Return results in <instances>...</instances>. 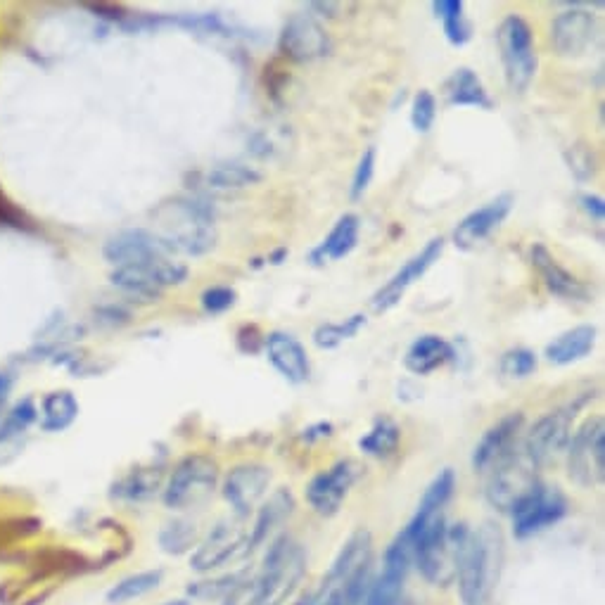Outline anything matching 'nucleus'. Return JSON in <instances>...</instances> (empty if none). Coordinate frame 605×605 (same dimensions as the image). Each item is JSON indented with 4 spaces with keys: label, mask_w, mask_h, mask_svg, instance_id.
<instances>
[{
    "label": "nucleus",
    "mask_w": 605,
    "mask_h": 605,
    "mask_svg": "<svg viewBox=\"0 0 605 605\" xmlns=\"http://www.w3.org/2000/svg\"><path fill=\"white\" fill-rule=\"evenodd\" d=\"M375 176V148H366L363 152L359 164H356L354 176H352V188H349V195H352V200H359L366 193L368 186L373 183Z\"/></svg>",
    "instance_id": "obj_43"
},
{
    "label": "nucleus",
    "mask_w": 605,
    "mask_h": 605,
    "mask_svg": "<svg viewBox=\"0 0 605 605\" xmlns=\"http://www.w3.org/2000/svg\"><path fill=\"white\" fill-rule=\"evenodd\" d=\"M532 266L537 269L541 283L546 285V290L551 295L560 299H570V302H589L591 290L579 280L575 273H570L565 266H560V261L549 252V247L534 242L530 252Z\"/></svg>",
    "instance_id": "obj_21"
},
{
    "label": "nucleus",
    "mask_w": 605,
    "mask_h": 605,
    "mask_svg": "<svg viewBox=\"0 0 605 605\" xmlns=\"http://www.w3.org/2000/svg\"><path fill=\"white\" fill-rule=\"evenodd\" d=\"M259 181V171L242 162H219L207 171V186L214 190H240Z\"/></svg>",
    "instance_id": "obj_33"
},
{
    "label": "nucleus",
    "mask_w": 605,
    "mask_h": 605,
    "mask_svg": "<svg viewBox=\"0 0 605 605\" xmlns=\"http://www.w3.org/2000/svg\"><path fill=\"white\" fill-rule=\"evenodd\" d=\"M162 605H190V603L183 601V598H178V601H167V603H162Z\"/></svg>",
    "instance_id": "obj_51"
},
{
    "label": "nucleus",
    "mask_w": 605,
    "mask_h": 605,
    "mask_svg": "<svg viewBox=\"0 0 605 605\" xmlns=\"http://www.w3.org/2000/svg\"><path fill=\"white\" fill-rule=\"evenodd\" d=\"M579 205H582L584 212H587L591 216V221H596V224H603V216H605L603 197H598V195H582V197H579Z\"/></svg>",
    "instance_id": "obj_46"
},
{
    "label": "nucleus",
    "mask_w": 605,
    "mask_h": 605,
    "mask_svg": "<svg viewBox=\"0 0 605 605\" xmlns=\"http://www.w3.org/2000/svg\"><path fill=\"white\" fill-rule=\"evenodd\" d=\"M468 530L470 527L466 522L449 525L447 515H439L430 525H425V530L418 537L411 539L413 560L428 582L437 584V587H447L454 582Z\"/></svg>",
    "instance_id": "obj_3"
},
{
    "label": "nucleus",
    "mask_w": 605,
    "mask_h": 605,
    "mask_svg": "<svg viewBox=\"0 0 605 605\" xmlns=\"http://www.w3.org/2000/svg\"><path fill=\"white\" fill-rule=\"evenodd\" d=\"M515 197L513 193H501L494 200H489L487 205L480 209H473L468 216H463L458 221V226L451 233V240L458 250H475L477 245H482L494 231H499V226L508 219V214L513 212Z\"/></svg>",
    "instance_id": "obj_15"
},
{
    "label": "nucleus",
    "mask_w": 605,
    "mask_h": 605,
    "mask_svg": "<svg viewBox=\"0 0 605 605\" xmlns=\"http://www.w3.org/2000/svg\"><path fill=\"white\" fill-rule=\"evenodd\" d=\"M522 425H525V416L515 411L503 416L499 423H494L492 428L484 432L480 442L475 444L473 458H470L477 473H489L496 463H501L503 458L511 456L520 447Z\"/></svg>",
    "instance_id": "obj_18"
},
{
    "label": "nucleus",
    "mask_w": 605,
    "mask_h": 605,
    "mask_svg": "<svg viewBox=\"0 0 605 605\" xmlns=\"http://www.w3.org/2000/svg\"><path fill=\"white\" fill-rule=\"evenodd\" d=\"M304 553L290 537H278L264 556V565L254 587V605L278 601L288 591L297 577L302 575Z\"/></svg>",
    "instance_id": "obj_8"
},
{
    "label": "nucleus",
    "mask_w": 605,
    "mask_h": 605,
    "mask_svg": "<svg viewBox=\"0 0 605 605\" xmlns=\"http://www.w3.org/2000/svg\"><path fill=\"white\" fill-rule=\"evenodd\" d=\"M413 560V546L411 541L399 532L397 537L385 551V560H382V572L375 579L371 591H368V605H397L401 589H404L406 572Z\"/></svg>",
    "instance_id": "obj_16"
},
{
    "label": "nucleus",
    "mask_w": 605,
    "mask_h": 605,
    "mask_svg": "<svg viewBox=\"0 0 605 605\" xmlns=\"http://www.w3.org/2000/svg\"><path fill=\"white\" fill-rule=\"evenodd\" d=\"M570 10L560 12L551 24V43L558 55L579 57L594 46L598 22L594 12L584 10L582 3H568Z\"/></svg>",
    "instance_id": "obj_14"
},
{
    "label": "nucleus",
    "mask_w": 605,
    "mask_h": 605,
    "mask_svg": "<svg viewBox=\"0 0 605 605\" xmlns=\"http://www.w3.org/2000/svg\"><path fill=\"white\" fill-rule=\"evenodd\" d=\"M503 560V539L494 525L468 530L458 558V594L463 605H484L492 596Z\"/></svg>",
    "instance_id": "obj_1"
},
{
    "label": "nucleus",
    "mask_w": 605,
    "mask_h": 605,
    "mask_svg": "<svg viewBox=\"0 0 605 605\" xmlns=\"http://www.w3.org/2000/svg\"><path fill=\"white\" fill-rule=\"evenodd\" d=\"M157 261H152L148 266H117V269L110 273L112 285L129 297L143 299V302H157L159 295L164 292L155 276Z\"/></svg>",
    "instance_id": "obj_28"
},
{
    "label": "nucleus",
    "mask_w": 605,
    "mask_h": 605,
    "mask_svg": "<svg viewBox=\"0 0 605 605\" xmlns=\"http://www.w3.org/2000/svg\"><path fill=\"white\" fill-rule=\"evenodd\" d=\"M162 577V570H145L119 579V582L107 591V601L112 605H124L136 601V598L148 596L150 591H155L159 584H162Z\"/></svg>",
    "instance_id": "obj_35"
},
{
    "label": "nucleus",
    "mask_w": 605,
    "mask_h": 605,
    "mask_svg": "<svg viewBox=\"0 0 605 605\" xmlns=\"http://www.w3.org/2000/svg\"><path fill=\"white\" fill-rule=\"evenodd\" d=\"M456 359V349L439 335H420L406 349L404 366L413 375H430L439 366Z\"/></svg>",
    "instance_id": "obj_26"
},
{
    "label": "nucleus",
    "mask_w": 605,
    "mask_h": 605,
    "mask_svg": "<svg viewBox=\"0 0 605 605\" xmlns=\"http://www.w3.org/2000/svg\"><path fill=\"white\" fill-rule=\"evenodd\" d=\"M103 254L110 264H114V269L117 266H148L162 257H171L164 242L143 228H131V231L112 235L105 242Z\"/></svg>",
    "instance_id": "obj_19"
},
{
    "label": "nucleus",
    "mask_w": 605,
    "mask_h": 605,
    "mask_svg": "<svg viewBox=\"0 0 605 605\" xmlns=\"http://www.w3.org/2000/svg\"><path fill=\"white\" fill-rule=\"evenodd\" d=\"M444 95L447 103L454 107H477V110H492V98L482 79L470 67H458L454 74L444 81Z\"/></svg>",
    "instance_id": "obj_27"
},
{
    "label": "nucleus",
    "mask_w": 605,
    "mask_h": 605,
    "mask_svg": "<svg viewBox=\"0 0 605 605\" xmlns=\"http://www.w3.org/2000/svg\"><path fill=\"white\" fill-rule=\"evenodd\" d=\"M292 508H295V499H292L290 489H276V492L269 496V501L259 508L250 534V549L252 546L264 544V541L269 539V534L292 513Z\"/></svg>",
    "instance_id": "obj_30"
},
{
    "label": "nucleus",
    "mask_w": 605,
    "mask_h": 605,
    "mask_svg": "<svg viewBox=\"0 0 605 605\" xmlns=\"http://www.w3.org/2000/svg\"><path fill=\"white\" fill-rule=\"evenodd\" d=\"M499 371L503 378H511V380L530 378V375L537 371V354L527 347L508 349V352L501 356Z\"/></svg>",
    "instance_id": "obj_39"
},
{
    "label": "nucleus",
    "mask_w": 605,
    "mask_h": 605,
    "mask_svg": "<svg viewBox=\"0 0 605 605\" xmlns=\"http://www.w3.org/2000/svg\"><path fill=\"white\" fill-rule=\"evenodd\" d=\"M235 302H238V292L233 288H228V285H214V288H207L202 292L200 304L202 309L207 311V314H224L231 307H235Z\"/></svg>",
    "instance_id": "obj_42"
},
{
    "label": "nucleus",
    "mask_w": 605,
    "mask_h": 605,
    "mask_svg": "<svg viewBox=\"0 0 605 605\" xmlns=\"http://www.w3.org/2000/svg\"><path fill=\"white\" fill-rule=\"evenodd\" d=\"M288 259V250H285V247H278V250H273L269 257H266V261H269V264H283V261Z\"/></svg>",
    "instance_id": "obj_49"
},
{
    "label": "nucleus",
    "mask_w": 605,
    "mask_h": 605,
    "mask_svg": "<svg viewBox=\"0 0 605 605\" xmlns=\"http://www.w3.org/2000/svg\"><path fill=\"white\" fill-rule=\"evenodd\" d=\"M432 10H435L437 19H442L444 27V36L451 46H466L470 41V24L466 19V5L461 0H435L432 3Z\"/></svg>",
    "instance_id": "obj_34"
},
{
    "label": "nucleus",
    "mask_w": 605,
    "mask_h": 605,
    "mask_svg": "<svg viewBox=\"0 0 605 605\" xmlns=\"http://www.w3.org/2000/svg\"><path fill=\"white\" fill-rule=\"evenodd\" d=\"M36 418H38V411L34 401L31 399L17 401V404L5 413V418H0V447H3V444H10L12 439H17L19 435H24Z\"/></svg>",
    "instance_id": "obj_38"
},
{
    "label": "nucleus",
    "mask_w": 605,
    "mask_h": 605,
    "mask_svg": "<svg viewBox=\"0 0 605 605\" xmlns=\"http://www.w3.org/2000/svg\"><path fill=\"white\" fill-rule=\"evenodd\" d=\"M162 468H136L129 475L121 477L119 482H114L112 496L126 503H143L150 501L159 489H162Z\"/></svg>",
    "instance_id": "obj_29"
},
{
    "label": "nucleus",
    "mask_w": 605,
    "mask_h": 605,
    "mask_svg": "<svg viewBox=\"0 0 605 605\" xmlns=\"http://www.w3.org/2000/svg\"><path fill=\"white\" fill-rule=\"evenodd\" d=\"M442 252H444V238H432L423 250L413 254V257L406 261V264L401 266V269L394 273L385 285H380V288L373 292L371 307L375 314H385V311L397 307L401 299H404L406 290L428 273L430 266L442 257Z\"/></svg>",
    "instance_id": "obj_12"
},
{
    "label": "nucleus",
    "mask_w": 605,
    "mask_h": 605,
    "mask_svg": "<svg viewBox=\"0 0 605 605\" xmlns=\"http://www.w3.org/2000/svg\"><path fill=\"white\" fill-rule=\"evenodd\" d=\"M242 544H245V534L235 522H219V525L212 527L205 541L197 544L193 558H190V568L197 572L221 568L228 560L238 556Z\"/></svg>",
    "instance_id": "obj_22"
},
{
    "label": "nucleus",
    "mask_w": 605,
    "mask_h": 605,
    "mask_svg": "<svg viewBox=\"0 0 605 605\" xmlns=\"http://www.w3.org/2000/svg\"><path fill=\"white\" fill-rule=\"evenodd\" d=\"M278 50L290 62L307 65V62L328 57L333 50V41H330L328 31L311 15H292L280 31Z\"/></svg>",
    "instance_id": "obj_11"
},
{
    "label": "nucleus",
    "mask_w": 605,
    "mask_h": 605,
    "mask_svg": "<svg viewBox=\"0 0 605 605\" xmlns=\"http://www.w3.org/2000/svg\"><path fill=\"white\" fill-rule=\"evenodd\" d=\"M534 468L522 454L520 447L511 456L503 458L501 463L489 470L487 499L494 508L503 513H511V508L525 496L539 480L534 477Z\"/></svg>",
    "instance_id": "obj_10"
},
{
    "label": "nucleus",
    "mask_w": 605,
    "mask_h": 605,
    "mask_svg": "<svg viewBox=\"0 0 605 605\" xmlns=\"http://www.w3.org/2000/svg\"><path fill=\"white\" fill-rule=\"evenodd\" d=\"M454 487H456V477L451 468L442 470V473L428 484V489H425L423 499H420L411 522L401 530L406 539L411 541L413 537H418V534L425 530V525H430L432 520L439 518V515H444V506H447L451 494H454Z\"/></svg>",
    "instance_id": "obj_23"
},
{
    "label": "nucleus",
    "mask_w": 605,
    "mask_h": 605,
    "mask_svg": "<svg viewBox=\"0 0 605 605\" xmlns=\"http://www.w3.org/2000/svg\"><path fill=\"white\" fill-rule=\"evenodd\" d=\"M587 401L589 394L544 413V416L532 425L530 432L522 439V454H525V458L534 468L549 466L551 461H556V458L563 454V449L570 444L575 416Z\"/></svg>",
    "instance_id": "obj_5"
},
{
    "label": "nucleus",
    "mask_w": 605,
    "mask_h": 605,
    "mask_svg": "<svg viewBox=\"0 0 605 605\" xmlns=\"http://www.w3.org/2000/svg\"><path fill=\"white\" fill-rule=\"evenodd\" d=\"M503 76L513 93H525L537 74V48L532 27L520 15H506L496 29Z\"/></svg>",
    "instance_id": "obj_4"
},
{
    "label": "nucleus",
    "mask_w": 605,
    "mask_h": 605,
    "mask_svg": "<svg viewBox=\"0 0 605 605\" xmlns=\"http://www.w3.org/2000/svg\"><path fill=\"white\" fill-rule=\"evenodd\" d=\"M271 468L264 463H240L224 477V499L238 515H250L269 492Z\"/></svg>",
    "instance_id": "obj_17"
},
{
    "label": "nucleus",
    "mask_w": 605,
    "mask_h": 605,
    "mask_svg": "<svg viewBox=\"0 0 605 605\" xmlns=\"http://www.w3.org/2000/svg\"><path fill=\"white\" fill-rule=\"evenodd\" d=\"M568 515V499L558 487L537 482L522 499L511 508L513 532L518 537H532L546 527L556 525Z\"/></svg>",
    "instance_id": "obj_9"
},
{
    "label": "nucleus",
    "mask_w": 605,
    "mask_h": 605,
    "mask_svg": "<svg viewBox=\"0 0 605 605\" xmlns=\"http://www.w3.org/2000/svg\"><path fill=\"white\" fill-rule=\"evenodd\" d=\"M10 390V380L5 378V375H0V401L5 399V394H8Z\"/></svg>",
    "instance_id": "obj_50"
},
{
    "label": "nucleus",
    "mask_w": 605,
    "mask_h": 605,
    "mask_svg": "<svg viewBox=\"0 0 605 605\" xmlns=\"http://www.w3.org/2000/svg\"><path fill=\"white\" fill-rule=\"evenodd\" d=\"M437 119V100L428 88L413 95L411 103V124L418 133H428Z\"/></svg>",
    "instance_id": "obj_40"
},
{
    "label": "nucleus",
    "mask_w": 605,
    "mask_h": 605,
    "mask_svg": "<svg viewBox=\"0 0 605 605\" xmlns=\"http://www.w3.org/2000/svg\"><path fill=\"white\" fill-rule=\"evenodd\" d=\"M568 475L582 489H594L605 477V423L603 416H589L570 437Z\"/></svg>",
    "instance_id": "obj_7"
},
{
    "label": "nucleus",
    "mask_w": 605,
    "mask_h": 605,
    "mask_svg": "<svg viewBox=\"0 0 605 605\" xmlns=\"http://www.w3.org/2000/svg\"><path fill=\"white\" fill-rule=\"evenodd\" d=\"M216 484H219V466L214 458L190 454L171 470L162 489V499L171 511H186L205 503L214 494Z\"/></svg>",
    "instance_id": "obj_6"
},
{
    "label": "nucleus",
    "mask_w": 605,
    "mask_h": 605,
    "mask_svg": "<svg viewBox=\"0 0 605 605\" xmlns=\"http://www.w3.org/2000/svg\"><path fill=\"white\" fill-rule=\"evenodd\" d=\"M129 318H131V311L119 307V304H105V307L95 309V323L105 328L124 326V323H129Z\"/></svg>",
    "instance_id": "obj_44"
},
{
    "label": "nucleus",
    "mask_w": 605,
    "mask_h": 605,
    "mask_svg": "<svg viewBox=\"0 0 605 605\" xmlns=\"http://www.w3.org/2000/svg\"><path fill=\"white\" fill-rule=\"evenodd\" d=\"M361 466L352 458L345 461H337L328 470H321L307 487V501L318 515L330 518L340 511L342 501L347 499L349 489L354 487V482L359 480Z\"/></svg>",
    "instance_id": "obj_13"
},
{
    "label": "nucleus",
    "mask_w": 605,
    "mask_h": 605,
    "mask_svg": "<svg viewBox=\"0 0 605 605\" xmlns=\"http://www.w3.org/2000/svg\"><path fill=\"white\" fill-rule=\"evenodd\" d=\"M162 219V233H155L164 247L174 254L202 257L216 245L214 207L202 197H176L157 212Z\"/></svg>",
    "instance_id": "obj_2"
},
{
    "label": "nucleus",
    "mask_w": 605,
    "mask_h": 605,
    "mask_svg": "<svg viewBox=\"0 0 605 605\" xmlns=\"http://www.w3.org/2000/svg\"><path fill=\"white\" fill-rule=\"evenodd\" d=\"M401 442V428L390 416H378L373 420L371 430L359 439V449L366 456L373 458H387L399 449Z\"/></svg>",
    "instance_id": "obj_32"
},
{
    "label": "nucleus",
    "mask_w": 605,
    "mask_h": 605,
    "mask_svg": "<svg viewBox=\"0 0 605 605\" xmlns=\"http://www.w3.org/2000/svg\"><path fill=\"white\" fill-rule=\"evenodd\" d=\"M565 159H568L570 171L575 174L577 181H589L596 174V155L589 145L584 143H575L572 148L565 152Z\"/></svg>",
    "instance_id": "obj_41"
},
{
    "label": "nucleus",
    "mask_w": 605,
    "mask_h": 605,
    "mask_svg": "<svg viewBox=\"0 0 605 605\" xmlns=\"http://www.w3.org/2000/svg\"><path fill=\"white\" fill-rule=\"evenodd\" d=\"M361 219L356 214H345L337 219V224L330 228V233L323 238L314 250L309 252V261L314 266L330 264V261L345 259L359 242Z\"/></svg>",
    "instance_id": "obj_24"
},
{
    "label": "nucleus",
    "mask_w": 605,
    "mask_h": 605,
    "mask_svg": "<svg viewBox=\"0 0 605 605\" xmlns=\"http://www.w3.org/2000/svg\"><path fill=\"white\" fill-rule=\"evenodd\" d=\"M366 314H352L345 321H335V323H321L314 330V345L318 349H335L340 347L342 342L352 340L356 333L366 326Z\"/></svg>",
    "instance_id": "obj_36"
},
{
    "label": "nucleus",
    "mask_w": 605,
    "mask_h": 605,
    "mask_svg": "<svg viewBox=\"0 0 605 605\" xmlns=\"http://www.w3.org/2000/svg\"><path fill=\"white\" fill-rule=\"evenodd\" d=\"M330 435H333V423H326V420H321V423H314V425H309V428L302 430L304 442H316V439H323Z\"/></svg>",
    "instance_id": "obj_48"
},
{
    "label": "nucleus",
    "mask_w": 605,
    "mask_h": 605,
    "mask_svg": "<svg viewBox=\"0 0 605 605\" xmlns=\"http://www.w3.org/2000/svg\"><path fill=\"white\" fill-rule=\"evenodd\" d=\"M79 416V401L69 390L50 392L41 401V430L65 432Z\"/></svg>",
    "instance_id": "obj_31"
},
{
    "label": "nucleus",
    "mask_w": 605,
    "mask_h": 605,
    "mask_svg": "<svg viewBox=\"0 0 605 605\" xmlns=\"http://www.w3.org/2000/svg\"><path fill=\"white\" fill-rule=\"evenodd\" d=\"M264 352L269 356L271 366L283 375L292 385H302L311 375V361L307 349L295 335L283 333V330H273L264 335Z\"/></svg>",
    "instance_id": "obj_20"
},
{
    "label": "nucleus",
    "mask_w": 605,
    "mask_h": 605,
    "mask_svg": "<svg viewBox=\"0 0 605 605\" xmlns=\"http://www.w3.org/2000/svg\"><path fill=\"white\" fill-rule=\"evenodd\" d=\"M197 546V527L190 520H174L159 532V549L169 556H183Z\"/></svg>",
    "instance_id": "obj_37"
},
{
    "label": "nucleus",
    "mask_w": 605,
    "mask_h": 605,
    "mask_svg": "<svg viewBox=\"0 0 605 605\" xmlns=\"http://www.w3.org/2000/svg\"><path fill=\"white\" fill-rule=\"evenodd\" d=\"M598 330L596 326H589V323H582V326H575L565 333H560L558 337L546 345L544 356L546 361L553 363V366H570V363L582 361L584 356H589L594 352Z\"/></svg>",
    "instance_id": "obj_25"
},
{
    "label": "nucleus",
    "mask_w": 605,
    "mask_h": 605,
    "mask_svg": "<svg viewBox=\"0 0 605 605\" xmlns=\"http://www.w3.org/2000/svg\"><path fill=\"white\" fill-rule=\"evenodd\" d=\"M0 221H3V224H10V226H24V216L10 205L8 197H5L3 193H0Z\"/></svg>",
    "instance_id": "obj_47"
},
{
    "label": "nucleus",
    "mask_w": 605,
    "mask_h": 605,
    "mask_svg": "<svg viewBox=\"0 0 605 605\" xmlns=\"http://www.w3.org/2000/svg\"><path fill=\"white\" fill-rule=\"evenodd\" d=\"M235 342H238V349L242 354H257L259 349L264 347V335L259 333L257 326H242Z\"/></svg>",
    "instance_id": "obj_45"
}]
</instances>
